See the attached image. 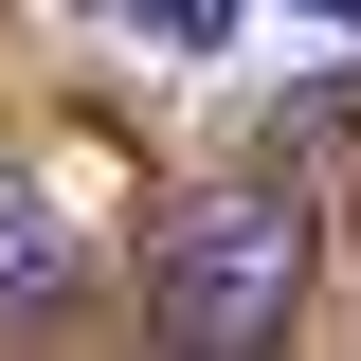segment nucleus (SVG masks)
Here are the masks:
<instances>
[{
    "mask_svg": "<svg viewBox=\"0 0 361 361\" xmlns=\"http://www.w3.org/2000/svg\"><path fill=\"white\" fill-rule=\"evenodd\" d=\"M307 271H325V199H307L289 163H253V180H217V199H180V217H163L145 307H163V343L235 361V343H289Z\"/></svg>",
    "mask_w": 361,
    "mask_h": 361,
    "instance_id": "1",
    "label": "nucleus"
},
{
    "mask_svg": "<svg viewBox=\"0 0 361 361\" xmlns=\"http://www.w3.org/2000/svg\"><path fill=\"white\" fill-rule=\"evenodd\" d=\"M73 289H90V253L54 235V199H37V180H0V325H54Z\"/></svg>",
    "mask_w": 361,
    "mask_h": 361,
    "instance_id": "2",
    "label": "nucleus"
},
{
    "mask_svg": "<svg viewBox=\"0 0 361 361\" xmlns=\"http://www.w3.org/2000/svg\"><path fill=\"white\" fill-rule=\"evenodd\" d=\"M90 18H145L163 54H217V37H235V0H90Z\"/></svg>",
    "mask_w": 361,
    "mask_h": 361,
    "instance_id": "3",
    "label": "nucleus"
},
{
    "mask_svg": "<svg viewBox=\"0 0 361 361\" xmlns=\"http://www.w3.org/2000/svg\"><path fill=\"white\" fill-rule=\"evenodd\" d=\"M307 18H343V37H361V0H307Z\"/></svg>",
    "mask_w": 361,
    "mask_h": 361,
    "instance_id": "4",
    "label": "nucleus"
}]
</instances>
